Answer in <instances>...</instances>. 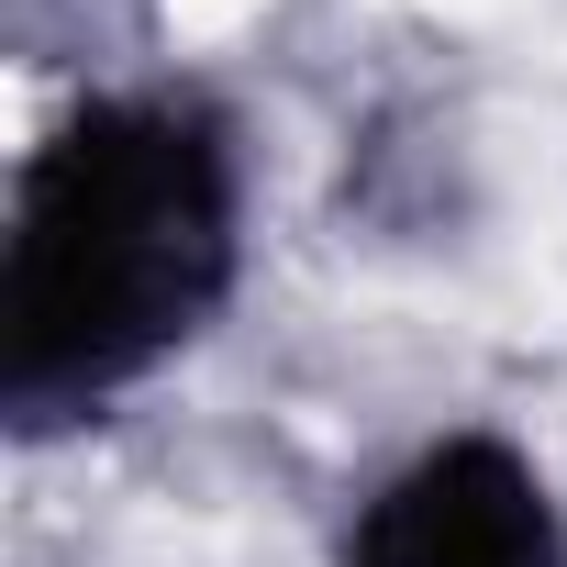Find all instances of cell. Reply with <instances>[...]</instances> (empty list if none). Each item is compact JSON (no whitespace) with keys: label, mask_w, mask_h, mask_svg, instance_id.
Listing matches in <instances>:
<instances>
[{"label":"cell","mask_w":567,"mask_h":567,"mask_svg":"<svg viewBox=\"0 0 567 567\" xmlns=\"http://www.w3.org/2000/svg\"><path fill=\"white\" fill-rule=\"evenodd\" d=\"M245 267V156L200 90H101L12 178L0 401L23 434L145 390Z\"/></svg>","instance_id":"obj_1"},{"label":"cell","mask_w":567,"mask_h":567,"mask_svg":"<svg viewBox=\"0 0 567 567\" xmlns=\"http://www.w3.org/2000/svg\"><path fill=\"white\" fill-rule=\"evenodd\" d=\"M346 567H567V523L523 445L445 434L357 501Z\"/></svg>","instance_id":"obj_2"}]
</instances>
